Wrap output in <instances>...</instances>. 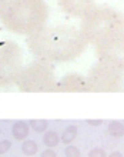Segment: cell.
Masks as SVG:
<instances>
[{
	"instance_id": "4",
	"label": "cell",
	"mask_w": 124,
	"mask_h": 157,
	"mask_svg": "<svg viewBox=\"0 0 124 157\" xmlns=\"http://www.w3.org/2000/svg\"><path fill=\"white\" fill-rule=\"evenodd\" d=\"M56 77L50 63L44 60H36L21 69L16 78L17 89L26 93H44L53 91L56 87Z\"/></svg>"
},
{
	"instance_id": "20",
	"label": "cell",
	"mask_w": 124,
	"mask_h": 157,
	"mask_svg": "<svg viewBox=\"0 0 124 157\" xmlns=\"http://www.w3.org/2000/svg\"><path fill=\"white\" fill-rule=\"evenodd\" d=\"M104 123V120H87V124H90V126H101Z\"/></svg>"
},
{
	"instance_id": "12",
	"label": "cell",
	"mask_w": 124,
	"mask_h": 157,
	"mask_svg": "<svg viewBox=\"0 0 124 157\" xmlns=\"http://www.w3.org/2000/svg\"><path fill=\"white\" fill-rule=\"evenodd\" d=\"M76 137H77V127L76 126H69V127L64 128L60 140H62V143H64L67 146V144H71Z\"/></svg>"
},
{
	"instance_id": "2",
	"label": "cell",
	"mask_w": 124,
	"mask_h": 157,
	"mask_svg": "<svg viewBox=\"0 0 124 157\" xmlns=\"http://www.w3.org/2000/svg\"><path fill=\"white\" fill-rule=\"evenodd\" d=\"M0 19L7 30L30 36L46 26L49 6L44 0H9Z\"/></svg>"
},
{
	"instance_id": "7",
	"label": "cell",
	"mask_w": 124,
	"mask_h": 157,
	"mask_svg": "<svg viewBox=\"0 0 124 157\" xmlns=\"http://www.w3.org/2000/svg\"><path fill=\"white\" fill-rule=\"evenodd\" d=\"M96 54L99 60L111 64L124 73V33L103 44L96 46Z\"/></svg>"
},
{
	"instance_id": "17",
	"label": "cell",
	"mask_w": 124,
	"mask_h": 157,
	"mask_svg": "<svg viewBox=\"0 0 124 157\" xmlns=\"http://www.w3.org/2000/svg\"><path fill=\"white\" fill-rule=\"evenodd\" d=\"M88 157H107V153H106V150L101 149V147H94L93 150H90Z\"/></svg>"
},
{
	"instance_id": "3",
	"label": "cell",
	"mask_w": 124,
	"mask_h": 157,
	"mask_svg": "<svg viewBox=\"0 0 124 157\" xmlns=\"http://www.w3.org/2000/svg\"><path fill=\"white\" fill-rule=\"evenodd\" d=\"M80 32L96 47L124 33V16L116 9L94 6L81 19Z\"/></svg>"
},
{
	"instance_id": "16",
	"label": "cell",
	"mask_w": 124,
	"mask_h": 157,
	"mask_svg": "<svg viewBox=\"0 0 124 157\" xmlns=\"http://www.w3.org/2000/svg\"><path fill=\"white\" fill-rule=\"evenodd\" d=\"M64 156L66 157H81V151H80L79 147L69 144L66 147V150H64Z\"/></svg>"
},
{
	"instance_id": "14",
	"label": "cell",
	"mask_w": 124,
	"mask_h": 157,
	"mask_svg": "<svg viewBox=\"0 0 124 157\" xmlns=\"http://www.w3.org/2000/svg\"><path fill=\"white\" fill-rule=\"evenodd\" d=\"M21 151H23L26 156H34V154L39 151V146H37V143L33 140H24L23 144H21Z\"/></svg>"
},
{
	"instance_id": "15",
	"label": "cell",
	"mask_w": 124,
	"mask_h": 157,
	"mask_svg": "<svg viewBox=\"0 0 124 157\" xmlns=\"http://www.w3.org/2000/svg\"><path fill=\"white\" fill-rule=\"evenodd\" d=\"M29 124H30V127L33 128L36 133H43L44 130H47V126H49L47 120H39V119L30 120Z\"/></svg>"
},
{
	"instance_id": "21",
	"label": "cell",
	"mask_w": 124,
	"mask_h": 157,
	"mask_svg": "<svg viewBox=\"0 0 124 157\" xmlns=\"http://www.w3.org/2000/svg\"><path fill=\"white\" fill-rule=\"evenodd\" d=\"M9 0H0V17H2V14H3L4 9H6V6H7Z\"/></svg>"
},
{
	"instance_id": "9",
	"label": "cell",
	"mask_w": 124,
	"mask_h": 157,
	"mask_svg": "<svg viewBox=\"0 0 124 157\" xmlns=\"http://www.w3.org/2000/svg\"><path fill=\"white\" fill-rule=\"evenodd\" d=\"M58 4L70 17L83 19L96 6V0H58Z\"/></svg>"
},
{
	"instance_id": "1",
	"label": "cell",
	"mask_w": 124,
	"mask_h": 157,
	"mask_svg": "<svg viewBox=\"0 0 124 157\" xmlns=\"http://www.w3.org/2000/svg\"><path fill=\"white\" fill-rule=\"evenodd\" d=\"M88 41L80 30L70 26L43 27L27 39L33 56L47 63H66L81 56Z\"/></svg>"
},
{
	"instance_id": "11",
	"label": "cell",
	"mask_w": 124,
	"mask_h": 157,
	"mask_svg": "<svg viewBox=\"0 0 124 157\" xmlns=\"http://www.w3.org/2000/svg\"><path fill=\"white\" fill-rule=\"evenodd\" d=\"M107 132L110 136L113 137H117V139H120V137L124 136V124L121 121H110L108 123V127H107Z\"/></svg>"
},
{
	"instance_id": "10",
	"label": "cell",
	"mask_w": 124,
	"mask_h": 157,
	"mask_svg": "<svg viewBox=\"0 0 124 157\" xmlns=\"http://www.w3.org/2000/svg\"><path fill=\"white\" fill-rule=\"evenodd\" d=\"M29 132H30V124L27 123V121H16L12 127L13 137H14L16 140H20V141L27 139Z\"/></svg>"
},
{
	"instance_id": "8",
	"label": "cell",
	"mask_w": 124,
	"mask_h": 157,
	"mask_svg": "<svg viewBox=\"0 0 124 157\" xmlns=\"http://www.w3.org/2000/svg\"><path fill=\"white\" fill-rule=\"evenodd\" d=\"M53 91L56 93H94L88 77L81 76L79 73L63 76L56 83Z\"/></svg>"
},
{
	"instance_id": "19",
	"label": "cell",
	"mask_w": 124,
	"mask_h": 157,
	"mask_svg": "<svg viewBox=\"0 0 124 157\" xmlns=\"http://www.w3.org/2000/svg\"><path fill=\"white\" fill-rule=\"evenodd\" d=\"M40 157H57V153H56L53 149L47 147L46 150H43V153L40 154Z\"/></svg>"
},
{
	"instance_id": "5",
	"label": "cell",
	"mask_w": 124,
	"mask_h": 157,
	"mask_svg": "<svg viewBox=\"0 0 124 157\" xmlns=\"http://www.w3.org/2000/svg\"><path fill=\"white\" fill-rule=\"evenodd\" d=\"M23 69V52L14 41L0 44V87H9L16 83Z\"/></svg>"
},
{
	"instance_id": "13",
	"label": "cell",
	"mask_w": 124,
	"mask_h": 157,
	"mask_svg": "<svg viewBox=\"0 0 124 157\" xmlns=\"http://www.w3.org/2000/svg\"><path fill=\"white\" fill-rule=\"evenodd\" d=\"M60 141H62V140H60V136H58L56 132H53V130L46 132L44 136H43V143H44V146L50 147V149L56 147V146H57Z\"/></svg>"
},
{
	"instance_id": "18",
	"label": "cell",
	"mask_w": 124,
	"mask_h": 157,
	"mask_svg": "<svg viewBox=\"0 0 124 157\" xmlns=\"http://www.w3.org/2000/svg\"><path fill=\"white\" fill-rule=\"evenodd\" d=\"M12 147V141L10 140H2L0 141V154L7 153L9 150Z\"/></svg>"
},
{
	"instance_id": "6",
	"label": "cell",
	"mask_w": 124,
	"mask_h": 157,
	"mask_svg": "<svg viewBox=\"0 0 124 157\" xmlns=\"http://www.w3.org/2000/svg\"><path fill=\"white\" fill-rule=\"evenodd\" d=\"M88 80L94 93H114L120 91L124 84V76L120 70L106 62H99L91 66L88 71Z\"/></svg>"
},
{
	"instance_id": "22",
	"label": "cell",
	"mask_w": 124,
	"mask_h": 157,
	"mask_svg": "<svg viewBox=\"0 0 124 157\" xmlns=\"http://www.w3.org/2000/svg\"><path fill=\"white\" fill-rule=\"evenodd\" d=\"M107 157H123V154H121L120 151H113V153H110Z\"/></svg>"
}]
</instances>
